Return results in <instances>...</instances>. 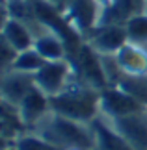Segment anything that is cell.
Returning <instances> with one entry per match:
<instances>
[{
  "label": "cell",
  "mask_w": 147,
  "mask_h": 150,
  "mask_svg": "<svg viewBox=\"0 0 147 150\" xmlns=\"http://www.w3.org/2000/svg\"><path fill=\"white\" fill-rule=\"evenodd\" d=\"M32 132L62 150H95V134H93L91 124L62 117L52 111Z\"/></svg>",
  "instance_id": "1"
},
{
  "label": "cell",
  "mask_w": 147,
  "mask_h": 150,
  "mask_svg": "<svg viewBox=\"0 0 147 150\" xmlns=\"http://www.w3.org/2000/svg\"><path fill=\"white\" fill-rule=\"evenodd\" d=\"M99 102H101V91L78 82H71L62 93L50 96V109L52 113L62 117L91 124L97 117H101Z\"/></svg>",
  "instance_id": "2"
},
{
  "label": "cell",
  "mask_w": 147,
  "mask_h": 150,
  "mask_svg": "<svg viewBox=\"0 0 147 150\" xmlns=\"http://www.w3.org/2000/svg\"><path fill=\"white\" fill-rule=\"evenodd\" d=\"M73 65L75 71V82L84 83L91 89L103 91L110 87L108 78L104 74V67H103V59L101 54L95 52L90 45L84 41V45L80 47V50L76 52L73 57H67Z\"/></svg>",
  "instance_id": "3"
},
{
  "label": "cell",
  "mask_w": 147,
  "mask_h": 150,
  "mask_svg": "<svg viewBox=\"0 0 147 150\" xmlns=\"http://www.w3.org/2000/svg\"><path fill=\"white\" fill-rule=\"evenodd\" d=\"M99 106H101V117L106 120L121 119V117H127V115H134L147 109V106H143L140 100H136L134 96H131L115 85H110V87L101 91Z\"/></svg>",
  "instance_id": "4"
},
{
  "label": "cell",
  "mask_w": 147,
  "mask_h": 150,
  "mask_svg": "<svg viewBox=\"0 0 147 150\" xmlns=\"http://www.w3.org/2000/svg\"><path fill=\"white\" fill-rule=\"evenodd\" d=\"M75 76L73 65L69 59H58V61H47L39 71L34 74L36 85L45 95L54 96L62 93L71 83V78Z\"/></svg>",
  "instance_id": "5"
},
{
  "label": "cell",
  "mask_w": 147,
  "mask_h": 150,
  "mask_svg": "<svg viewBox=\"0 0 147 150\" xmlns=\"http://www.w3.org/2000/svg\"><path fill=\"white\" fill-rule=\"evenodd\" d=\"M84 41L101 56H115L128 43L127 28L121 24H99L87 33Z\"/></svg>",
  "instance_id": "6"
},
{
  "label": "cell",
  "mask_w": 147,
  "mask_h": 150,
  "mask_svg": "<svg viewBox=\"0 0 147 150\" xmlns=\"http://www.w3.org/2000/svg\"><path fill=\"white\" fill-rule=\"evenodd\" d=\"M101 11L103 8L97 0H69L63 15L71 22V26L82 33V37H86L93 28L99 26Z\"/></svg>",
  "instance_id": "7"
},
{
  "label": "cell",
  "mask_w": 147,
  "mask_h": 150,
  "mask_svg": "<svg viewBox=\"0 0 147 150\" xmlns=\"http://www.w3.org/2000/svg\"><path fill=\"white\" fill-rule=\"evenodd\" d=\"M136 150H147V109L121 119L108 120Z\"/></svg>",
  "instance_id": "8"
},
{
  "label": "cell",
  "mask_w": 147,
  "mask_h": 150,
  "mask_svg": "<svg viewBox=\"0 0 147 150\" xmlns=\"http://www.w3.org/2000/svg\"><path fill=\"white\" fill-rule=\"evenodd\" d=\"M19 111H21L22 120H24L26 126H28V130L32 132L41 120L52 111L50 109V96L45 95L43 91L36 85V87L21 100Z\"/></svg>",
  "instance_id": "9"
},
{
  "label": "cell",
  "mask_w": 147,
  "mask_h": 150,
  "mask_svg": "<svg viewBox=\"0 0 147 150\" xmlns=\"http://www.w3.org/2000/svg\"><path fill=\"white\" fill-rule=\"evenodd\" d=\"M36 87L34 74L26 72H17V71H4L2 72V82H0V95L2 100L11 102L19 106L21 100Z\"/></svg>",
  "instance_id": "10"
},
{
  "label": "cell",
  "mask_w": 147,
  "mask_h": 150,
  "mask_svg": "<svg viewBox=\"0 0 147 150\" xmlns=\"http://www.w3.org/2000/svg\"><path fill=\"white\" fill-rule=\"evenodd\" d=\"M91 128L95 134V150H136L106 119L97 117Z\"/></svg>",
  "instance_id": "11"
},
{
  "label": "cell",
  "mask_w": 147,
  "mask_h": 150,
  "mask_svg": "<svg viewBox=\"0 0 147 150\" xmlns=\"http://www.w3.org/2000/svg\"><path fill=\"white\" fill-rule=\"evenodd\" d=\"M26 132L30 130L21 117L19 106L2 100V141H4L2 146H13L15 141L21 135H24Z\"/></svg>",
  "instance_id": "12"
},
{
  "label": "cell",
  "mask_w": 147,
  "mask_h": 150,
  "mask_svg": "<svg viewBox=\"0 0 147 150\" xmlns=\"http://www.w3.org/2000/svg\"><path fill=\"white\" fill-rule=\"evenodd\" d=\"M2 39H6L17 52H24L34 47L36 33L28 28L26 22L13 19V17H6L2 24Z\"/></svg>",
  "instance_id": "13"
},
{
  "label": "cell",
  "mask_w": 147,
  "mask_h": 150,
  "mask_svg": "<svg viewBox=\"0 0 147 150\" xmlns=\"http://www.w3.org/2000/svg\"><path fill=\"white\" fill-rule=\"evenodd\" d=\"M121 71L125 74H147V48L134 43H127L115 54Z\"/></svg>",
  "instance_id": "14"
},
{
  "label": "cell",
  "mask_w": 147,
  "mask_h": 150,
  "mask_svg": "<svg viewBox=\"0 0 147 150\" xmlns=\"http://www.w3.org/2000/svg\"><path fill=\"white\" fill-rule=\"evenodd\" d=\"M34 48H36L47 61L67 59L65 43H63L62 39L56 35V33H52V32H49V30H45V32H41V33H37V35H36Z\"/></svg>",
  "instance_id": "15"
},
{
  "label": "cell",
  "mask_w": 147,
  "mask_h": 150,
  "mask_svg": "<svg viewBox=\"0 0 147 150\" xmlns=\"http://www.w3.org/2000/svg\"><path fill=\"white\" fill-rule=\"evenodd\" d=\"M115 87L123 89L125 93L140 100L143 106H147V74H125L123 72L119 82L115 83Z\"/></svg>",
  "instance_id": "16"
},
{
  "label": "cell",
  "mask_w": 147,
  "mask_h": 150,
  "mask_svg": "<svg viewBox=\"0 0 147 150\" xmlns=\"http://www.w3.org/2000/svg\"><path fill=\"white\" fill-rule=\"evenodd\" d=\"M47 63V59L39 54L36 48H28L24 52H19L17 59L13 61V65L9 67V71H17V72H26V74H36L41 67Z\"/></svg>",
  "instance_id": "17"
},
{
  "label": "cell",
  "mask_w": 147,
  "mask_h": 150,
  "mask_svg": "<svg viewBox=\"0 0 147 150\" xmlns=\"http://www.w3.org/2000/svg\"><path fill=\"white\" fill-rule=\"evenodd\" d=\"M125 28H127L128 43L147 48V13L142 11V13H136L134 17H131Z\"/></svg>",
  "instance_id": "18"
},
{
  "label": "cell",
  "mask_w": 147,
  "mask_h": 150,
  "mask_svg": "<svg viewBox=\"0 0 147 150\" xmlns=\"http://www.w3.org/2000/svg\"><path fill=\"white\" fill-rule=\"evenodd\" d=\"M13 146L15 150H62L43 137H39L37 134H34V132H26L24 135H21Z\"/></svg>",
  "instance_id": "19"
},
{
  "label": "cell",
  "mask_w": 147,
  "mask_h": 150,
  "mask_svg": "<svg viewBox=\"0 0 147 150\" xmlns=\"http://www.w3.org/2000/svg\"><path fill=\"white\" fill-rule=\"evenodd\" d=\"M97 2L101 4V8H104V6H108V4L112 2V0H97Z\"/></svg>",
  "instance_id": "20"
},
{
  "label": "cell",
  "mask_w": 147,
  "mask_h": 150,
  "mask_svg": "<svg viewBox=\"0 0 147 150\" xmlns=\"http://www.w3.org/2000/svg\"><path fill=\"white\" fill-rule=\"evenodd\" d=\"M2 150H15V146H2Z\"/></svg>",
  "instance_id": "21"
},
{
  "label": "cell",
  "mask_w": 147,
  "mask_h": 150,
  "mask_svg": "<svg viewBox=\"0 0 147 150\" xmlns=\"http://www.w3.org/2000/svg\"><path fill=\"white\" fill-rule=\"evenodd\" d=\"M143 13H147V0L143 2Z\"/></svg>",
  "instance_id": "22"
},
{
  "label": "cell",
  "mask_w": 147,
  "mask_h": 150,
  "mask_svg": "<svg viewBox=\"0 0 147 150\" xmlns=\"http://www.w3.org/2000/svg\"><path fill=\"white\" fill-rule=\"evenodd\" d=\"M136 2H138L140 6H142V9H143V2H145V0H136Z\"/></svg>",
  "instance_id": "23"
}]
</instances>
